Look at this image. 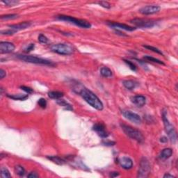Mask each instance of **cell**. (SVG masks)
<instances>
[{"instance_id": "obj_4", "label": "cell", "mask_w": 178, "mask_h": 178, "mask_svg": "<svg viewBox=\"0 0 178 178\" xmlns=\"http://www.w3.org/2000/svg\"><path fill=\"white\" fill-rule=\"evenodd\" d=\"M56 19L59 20L66 21V22H68L71 24H73L74 25L79 26L81 28L84 29H89L91 27V24L88 22L86 20H81V19H77L74 18V17L68 16V15H60L56 16Z\"/></svg>"}, {"instance_id": "obj_6", "label": "cell", "mask_w": 178, "mask_h": 178, "mask_svg": "<svg viewBox=\"0 0 178 178\" xmlns=\"http://www.w3.org/2000/svg\"><path fill=\"white\" fill-rule=\"evenodd\" d=\"M51 50L61 55H70L73 54L74 49L71 45L67 43H57L51 46Z\"/></svg>"}, {"instance_id": "obj_42", "label": "cell", "mask_w": 178, "mask_h": 178, "mask_svg": "<svg viewBox=\"0 0 178 178\" xmlns=\"http://www.w3.org/2000/svg\"><path fill=\"white\" fill-rule=\"evenodd\" d=\"M174 176L173 175H171L169 173H166L164 175V178H173Z\"/></svg>"}, {"instance_id": "obj_11", "label": "cell", "mask_w": 178, "mask_h": 178, "mask_svg": "<svg viewBox=\"0 0 178 178\" xmlns=\"http://www.w3.org/2000/svg\"><path fill=\"white\" fill-rule=\"evenodd\" d=\"M160 11V7L159 6H143L139 10L141 14L143 15H152L154 13H158Z\"/></svg>"}, {"instance_id": "obj_2", "label": "cell", "mask_w": 178, "mask_h": 178, "mask_svg": "<svg viewBox=\"0 0 178 178\" xmlns=\"http://www.w3.org/2000/svg\"><path fill=\"white\" fill-rule=\"evenodd\" d=\"M120 127H121L122 129L123 130L124 132L126 134V135H127L128 137L131 138L132 139L135 140L139 143L143 142V141H144V137H143L142 133H141L139 130L123 123L120 124Z\"/></svg>"}, {"instance_id": "obj_21", "label": "cell", "mask_w": 178, "mask_h": 178, "mask_svg": "<svg viewBox=\"0 0 178 178\" xmlns=\"http://www.w3.org/2000/svg\"><path fill=\"white\" fill-rule=\"evenodd\" d=\"M64 93L61 91H50L48 93V96L51 99H54L57 100V99H61V97H64Z\"/></svg>"}, {"instance_id": "obj_22", "label": "cell", "mask_w": 178, "mask_h": 178, "mask_svg": "<svg viewBox=\"0 0 178 178\" xmlns=\"http://www.w3.org/2000/svg\"><path fill=\"white\" fill-rule=\"evenodd\" d=\"M7 97L9 98L14 99V100H25L29 97L28 95L24 94H15V95H9L7 94Z\"/></svg>"}, {"instance_id": "obj_31", "label": "cell", "mask_w": 178, "mask_h": 178, "mask_svg": "<svg viewBox=\"0 0 178 178\" xmlns=\"http://www.w3.org/2000/svg\"><path fill=\"white\" fill-rule=\"evenodd\" d=\"M38 105H39L40 107H41V108L45 109V108H46V107H47V101H46V99H44V98H41V99H38Z\"/></svg>"}, {"instance_id": "obj_18", "label": "cell", "mask_w": 178, "mask_h": 178, "mask_svg": "<svg viewBox=\"0 0 178 178\" xmlns=\"http://www.w3.org/2000/svg\"><path fill=\"white\" fill-rule=\"evenodd\" d=\"M173 154V150L171 148H165L160 153L159 157L162 159H167Z\"/></svg>"}, {"instance_id": "obj_41", "label": "cell", "mask_w": 178, "mask_h": 178, "mask_svg": "<svg viewBox=\"0 0 178 178\" xmlns=\"http://www.w3.org/2000/svg\"><path fill=\"white\" fill-rule=\"evenodd\" d=\"M160 141L162 143H166L168 141V139L165 137H163L160 139Z\"/></svg>"}, {"instance_id": "obj_30", "label": "cell", "mask_w": 178, "mask_h": 178, "mask_svg": "<svg viewBox=\"0 0 178 178\" xmlns=\"http://www.w3.org/2000/svg\"><path fill=\"white\" fill-rule=\"evenodd\" d=\"M144 47L145 48L148 49H149V50H151L152 51H154V52H156L159 54H161V55H163V53L161 51V50H159V49L156 48V47H152V46H150V45H144Z\"/></svg>"}, {"instance_id": "obj_36", "label": "cell", "mask_w": 178, "mask_h": 178, "mask_svg": "<svg viewBox=\"0 0 178 178\" xmlns=\"http://www.w3.org/2000/svg\"><path fill=\"white\" fill-rule=\"evenodd\" d=\"M34 48H35V45H34V44H33V43L29 44V45L27 46V47H26L25 51H25V52H26V53L30 52L31 51L34 50Z\"/></svg>"}, {"instance_id": "obj_38", "label": "cell", "mask_w": 178, "mask_h": 178, "mask_svg": "<svg viewBox=\"0 0 178 178\" xmlns=\"http://www.w3.org/2000/svg\"><path fill=\"white\" fill-rule=\"evenodd\" d=\"M103 144L104 145H108V146H112V145H114L116 144V143L114 142V141H103Z\"/></svg>"}, {"instance_id": "obj_15", "label": "cell", "mask_w": 178, "mask_h": 178, "mask_svg": "<svg viewBox=\"0 0 178 178\" xmlns=\"http://www.w3.org/2000/svg\"><path fill=\"white\" fill-rule=\"evenodd\" d=\"M131 101L139 107H142L146 103V99L143 95H137L131 97Z\"/></svg>"}, {"instance_id": "obj_28", "label": "cell", "mask_w": 178, "mask_h": 178, "mask_svg": "<svg viewBox=\"0 0 178 178\" xmlns=\"http://www.w3.org/2000/svg\"><path fill=\"white\" fill-rule=\"evenodd\" d=\"M124 61H125V64L127 65L128 67H129V68L131 69L132 70H133V71H137V68L134 63H132V61H130L129 60H127V59H124Z\"/></svg>"}, {"instance_id": "obj_7", "label": "cell", "mask_w": 178, "mask_h": 178, "mask_svg": "<svg viewBox=\"0 0 178 178\" xmlns=\"http://www.w3.org/2000/svg\"><path fill=\"white\" fill-rule=\"evenodd\" d=\"M150 171H151V167H150V162H149L148 159L145 157H143L141 159L140 164H139L137 177L140 178L148 177L150 173Z\"/></svg>"}, {"instance_id": "obj_24", "label": "cell", "mask_w": 178, "mask_h": 178, "mask_svg": "<svg viewBox=\"0 0 178 178\" xmlns=\"http://www.w3.org/2000/svg\"><path fill=\"white\" fill-rule=\"evenodd\" d=\"M15 171L16 174H18L19 176H24L25 175V169H24V167L20 165H18L15 167Z\"/></svg>"}, {"instance_id": "obj_26", "label": "cell", "mask_w": 178, "mask_h": 178, "mask_svg": "<svg viewBox=\"0 0 178 178\" xmlns=\"http://www.w3.org/2000/svg\"><path fill=\"white\" fill-rule=\"evenodd\" d=\"M1 178H9L11 177V175L10 174L9 170L6 168L2 167L1 168Z\"/></svg>"}, {"instance_id": "obj_27", "label": "cell", "mask_w": 178, "mask_h": 178, "mask_svg": "<svg viewBox=\"0 0 178 178\" xmlns=\"http://www.w3.org/2000/svg\"><path fill=\"white\" fill-rule=\"evenodd\" d=\"M18 17V15H17V14H9V15H1V19L2 20H13V19H16Z\"/></svg>"}, {"instance_id": "obj_12", "label": "cell", "mask_w": 178, "mask_h": 178, "mask_svg": "<svg viewBox=\"0 0 178 178\" xmlns=\"http://www.w3.org/2000/svg\"><path fill=\"white\" fill-rule=\"evenodd\" d=\"M14 44L10 42H1L0 43V53L9 54L15 50Z\"/></svg>"}, {"instance_id": "obj_39", "label": "cell", "mask_w": 178, "mask_h": 178, "mask_svg": "<svg viewBox=\"0 0 178 178\" xmlns=\"http://www.w3.org/2000/svg\"><path fill=\"white\" fill-rule=\"evenodd\" d=\"M6 75V71L3 70V69H1L0 70V79H2L3 78H4V76Z\"/></svg>"}, {"instance_id": "obj_10", "label": "cell", "mask_w": 178, "mask_h": 178, "mask_svg": "<svg viewBox=\"0 0 178 178\" xmlns=\"http://www.w3.org/2000/svg\"><path fill=\"white\" fill-rule=\"evenodd\" d=\"M93 129L94 130L95 132H97L99 137L106 139L109 137V133L107 131L106 127L104 124L101 123V122H98V123L95 124L93 127Z\"/></svg>"}, {"instance_id": "obj_29", "label": "cell", "mask_w": 178, "mask_h": 178, "mask_svg": "<svg viewBox=\"0 0 178 178\" xmlns=\"http://www.w3.org/2000/svg\"><path fill=\"white\" fill-rule=\"evenodd\" d=\"M38 41L40 42V43L42 44H47L49 42V39L45 35H43V34H40L39 36H38Z\"/></svg>"}, {"instance_id": "obj_8", "label": "cell", "mask_w": 178, "mask_h": 178, "mask_svg": "<svg viewBox=\"0 0 178 178\" xmlns=\"http://www.w3.org/2000/svg\"><path fill=\"white\" fill-rule=\"evenodd\" d=\"M130 22L139 28H152L156 24L155 21L142 18H134L130 21Z\"/></svg>"}, {"instance_id": "obj_40", "label": "cell", "mask_w": 178, "mask_h": 178, "mask_svg": "<svg viewBox=\"0 0 178 178\" xmlns=\"http://www.w3.org/2000/svg\"><path fill=\"white\" fill-rule=\"evenodd\" d=\"M118 175H119L118 172H112V173H110V177H116Z\"/></svg>"}, {"instance_id": "obj_35", "label": "cell", "mask_w": 178, "mask_h": 178, "mask_svg": "<svg viewBox=\"0 0 178 178\" xmlns=\"http://www.w3.org/2000/svg\"><path fill=\"white\" fill-rule=\"evenodd\" d=\"M99 5H100L103 8H105V9H110L111 4L109 2H107V1H99V2L97 3Z\"/></svg>"}, {"instance_id": "obj_3", "label": "cell", "mask_w": 178, "mask_h": 178, "mask_svg": "<svg viewBox=\"0 0 178 178\" xmlns=\"http://www.w3.org/2000/svg\"><path fill=\"white\" fill-rule=\"evenodd\" d=\"M17 57H18V59H19L21 61H23L26 63H31V64L45 65V66H54L55 65L54 63L51 62V61L47 60V59H45L43 58H39V57L35 56L19 54V55H17Z\"/></svg>"}, {"instance_id": "obj_33", "label": "cell", "mask_w": 178, "mask_h": 178, "mask_svg": "<svg viewBox=\"0 0 178 178\" xmlns=\"http://www.w3.org/2000/svg\"><path fill=\"white\" fill-rule=\"evenodd\" d=\"M3 3H4L6 5L9 6H13L18 4L19 3L18 1H15V0H8V1H3Z\"/></svg>"}, {"instance_id": "obj_14", "label": "cell", "mask_w": 178, "mask_h": 178, "mask_svg": "<svg viewBox=\"0 0 178 178\" xmlns=\"http://www.w3.org/2000/svg\"><path fill=\"white\" fill-rule=\"evenodd\" d=\"M108 24L111 27L117 30H125L129 31H132L135 30L136 28L133 27V26H129L125 24H121L119 22H109Z\"/></svg>"}, {"instance_id": "obj_20", "label": "cell", "mask_w": 178, "mask_h": 178, "mask_svg": "<svg viewBox=\"0 0 178 178\" xmlns=\"http://www.w3.org/2000/svg\"><path fill=\"white\" fill-rule=\"evenodd\" d=\"M122 84L128 90H133L137 86V83L133 80H124Z\"/></svg>"}, {"instance_id": "obj_19", "label": "cell", "mask_w": 178, "mask_h": 178, "mask_svg": "<svg viewBox=\"0 0 178 178\" xmlns=\"http://www.w3.org/2000/svg\"><path fill=\"white\" fill-rule=\"evenodd\" d=\"M56 102H57V104L59 105V106L63 107L65 109L67 110V111H72V110H73V108H72V105L70 104H69L68 102H66L65 99H63L61 98L59 99H57V100H56Z\"/></svg>"}, {"instance_id": "obj_9", "label": "cell", "mask_w": 178, "mask_h": 178, "mask_svg": "<svg viewBox=\"0 0 178 178\" xmlns=\"http://www.w3.org/2000/svg\"><path fill=\"white\" fill-rule=\"evenodd\" d=\"M122 114L124 116V117L127 118L130 121H132L135 124H141V118L139 115H138L136 113L132 112L131 111L123 110L122 111Z\"/></svg>"}, {"instance_id": "obj_1", "label": "cell", "mask_w": 178, "mask_h": 178, "mask_svg": "<svg viewBox=\"0 0 178 178\" xmlns=\"http://www.w3.org/2000/svg\"><path fill=\"white\" fill-rule=\"evenodd\" d=\"M78 93L81 95L82 98H83L88 104L91 105L93 108H95V109L99 111H102L103 109L104 105H103L102 101L100 100V99H99L94 93H93L91 91H90L89 89L83 86Z\"/></svg>"}, {"instance_id": "obj_34", "label": "cell", "mask_w": 178, "mask_h": 178, "mask_svg": "<svg viewBox=\"0 0 178 178\" xmlns=\"http://www.w3.org/2000/svg\"><path fill=\"white\" fill-rule=\"evenodd\" d=\"M20 89L22 90V91H24V92H26V93H28V94H30V93H33V89H31V88L28 87V86H21Z\"/></svg>"}, {"instance_id": "obj_32", "label": "cell", "mask_w": 178, "mask_h": 178, "mask_svg": "<svg viewBox=\"0 0 178 178\" xmlns=\"http://www.w3.org/2000/svg\"><path fill=\"white\" fill-rule=\"evenodd\" d=\"M16 31L12 29H7V30H2L1 31V34L2 35H13L15 33H16Z\"/></svg>"}, {"instance_id": "obj_23", "label": "cell", "mask_w": 178, "mask_h": 178, "mask_svg": "<svg viewBox=\"0 0 178 178\" xmlns=\"http://www.w3.org/2000/svg\"><path fill=\"white\" fill-rule=\"evenodd\" d=\"M100 74L104 77H111L113 75V72L110 68L107 67H102L100 70Z\"/></svg>"}, {"instance_id": "obj_17", "label": "cell", "mask_w": 178, "mask_h": 178, "mask_svg": "<svg viewBox=\"0 0 178 178\" xmlns=\"http://www.w3.org/2000/svg\"><path fill=\"white\" fill-rule=\"evenodd\" d=\"M47 158L49 160L51 161V162H54V164H58V165L62 166L66 162V159H64L59 157L58 156H47Z\"/></svg>"}, {"instance_id": "obj_13", "label": "cell", "mask_w": 178, "mask_h": 178, "mask_svg": "<svg viewBox=\"0 0 178 178\" xmlns=\"http://www.w3.org/2000/svg\"><path fill=\"white\" fill-rule=\"evenodd\" d=\"M118 164L125 170L131 169L133 166V161L128 157H122L118 159Z\"/></svg>"}, {"instance_id": "obj_37", "label": "cell", "mask_w": 178, "mask_h": 178, "mask_svg": "<svg viewBox=\"0 0 178 178\" xmlns=\"http://www.w3.org/2000/svg\"><path fill=\"white\" fill-rule=\"evenodd\" d=\"M28 177H31V178H36L39 177V175L37 173H36V172H31V173H30L29 175H27Z\"/></svg>"}, {"instance_id": "obj_25", "label": "cell", "mask_w": 178, "mask_h": 178, "mask_svg": "<svg viewBox=\"0 0 178 178\" xmlns=\"http://www.w3.org/2000/svg\"><path fill=\"white\" fill-rule=\"evenodd\" d=\"M143 59H144L145 60H147V61H151V62L156 63V64H161V65H164V62H162V61H160V60H159V59H156V58H154V57L150 56H148V55H146V56H145L144 57H143Z\"/></svg>"}, {"instance_id": "obj_16", "label": "cell", "mask_w": 178, "mask_h": 178, "mask_svg": "<svg viewBox=\"0 0 178 178\" xmlns=\"http://www.w3.org/2000/svg\"><path fill=\"white\" fill-rule=\"evenodd\" d=\"M31 24V22H24L17 24H10V25H9V26L10 27V29H12L18 31H20V30L26 29L29 27Z\"/></svg>"}, {"instance_id": "obj_5", "label": "cell", "mask_w": 178, "mask_h": 178, "mask_svg": "<svg viewBox=\"0 0 178 178\" xmlns=\"http://www.w3.org/2000/svg\"><path fill=\"white\" fill-rule=\"evenodd\" d=\"M162 118H163L164 127H165L166 133H167L168 137L171 139L172 142L175 143L176 141H177V133H176L175 127L168 120L167 118V112L165 110H164L163 112H162Z\"/></svg>"}]
</instances>
